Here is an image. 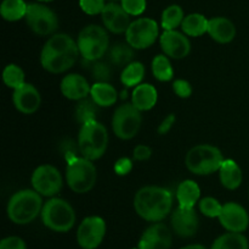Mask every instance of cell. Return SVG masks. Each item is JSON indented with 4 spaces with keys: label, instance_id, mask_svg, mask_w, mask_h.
<instances>
[{
    "label": "cell",
    "instance_id": "cell-27",
    "mask_svg": "<svg viewBox=\"0 0 249 249\" xmlns=\"http://www.w3.org/2000/svg\"><path fill=\"white\" fill-rule=\"evenodd\" d=\"M208 22L209 20H207L202 14H190L185 16L182 21V32L190 37H201L208 32Z\"/></svg>",
    "mask_w": 249,
    "mask_h": 249
},
{
    "label": "cell",
    "instance_id": "cell-46",
    "mask_svg": "<svg viewBox=\"0 0 249 249\" xmlns=\"http://www.w3.org/2000/svg\"><path fill=\"white\" fill-rule=\"evenodd\" d=\"M38 1H43V2H49V1H53V0H38Z\"/></svg>",
    "mask_w": 249,
    "mask_h": 249
},
{
    "label": "cell",
    "instance_id": "cell-38",
    "mask_svg": "<svg viewBox=\"0 0 249 249\" xmlns=\"http://www.w3.org/2000/svg\"><path fill=\"white\" fill-rule=\"evenodd\" d=\"M79 6L85 14L97 15L102 14L106 2L105 0H79Z\"/></svg>",
    "mask_w": 249,
    "mask_h": 249
},
{
    "label": "cell",
    "instance_id": "cell-12",
    "mask_svg": "<svg viewBox=\"0 0 249 249\" xmlns=\"http://www.w3.org/2000/svg\"><path fill=\"white\" fill-rule=\"evenodd\" d=\"M106 234V222L100 216H88L80 222L77 242L83 249H96Z\"/></svg>",
    "mask_w": 249,
    "mask_h": 249
},
{
    "label": "cell",
    "instance_id": "cell-34",
    "mask_svg": "<svg viewBox=\"0 0 249 249\" xmlns=\"http://www.w3.org/2000/svg\"><path fill=\"white\" fill-rule=\"evenodd\" d=\"M97 107L99 105L91 99V98H85V99L79 100L77 107H75V119L79 124H85V122L94 121L96 120Z\"/></svg>",
    "mask_w": 249,
    "mask_h": 249
},
{
    "label": "cell",
    "instance_id": "cell-1",
    "mask_svg": "<svg viewBox=\"0 0 249 249\" xmlns=\"http://www.w3.org/2000/svg\"><path fill=\"white\" fill-rule=\"evenodd\" d=\"M173 200V193L167 188L146 186L136 192L134 209L146 221L160 222L172 211Z\"/></svg>",
    "mask_w": 249,
    "mask_h": 249
},
{
    "label": "cell",
    "instance_id": "cell-17",
    "mask_svg": "<svg viewBox=\"0 0 249 249\" xmlns=\"http://www.w3.org/2000/svg\"><path fill=\"white\" fill-rule=\"evenodd\" d=\"M105 27L112 33H126L130 26V15L123 9V6L117 2H107L101 14Z\"/></svg>",
    "mask_w": 249,
    "mask_h": 249
},
{
    "label": "cell",
    "instance_id": "cell-3",
    "mask_svg": "<svg viewBox=\"0 0 249 249\" xmlns=\"http://www.w3.org/2000/svg\"><path fill=\"white\" fill-rule=\"evenodd\" d=\"M108 133L97 120L85 122L80 126L78 134V149L83 158L94 161L101 158L107 150Z\"/></svg>",
    "mask_w": 249,
    "mask_h": 249
},
{
    "label": "cell",
    "instance_id": "cell-47",
    "mask_svg": "<svg viewBox=\"0 0 249 249\" xmlns=\"http://www.w3.org/2000/svg\"><path fill=\"white\" fill-rule=\"evenodd\" d=\"M109 1H113V2H116V1H118V0H109Z\"/></svg>",
    "mask_w": 249,
    "mask_h": 249
},
{
    "label": "cell",
    "instance_id": "cell-32",
    "mask_svg": "<svg viewBox=\"0 0 249 249\" xmlns=\"http://www.w3.org/2000/svg\"><path fill=\"white\" fill-rule=\"evenodd\" d=\"M151 67H152V73L155 78L160 82H168L174 77V70H173V66L167 55L155 56Z\"/></svg>",
    "mask_w": 249,
    "mask_h": 249
},
{
    "label": "cell",
    "instance_id": "cell-10",
    "mask_svg": "<svg viewBox=\"0 0 249 249\" xmlns=\"http://www.w3.org/2000/svg\"><path fill=\"white\" fill-rule=\"evenodd\" d=\"M126 43L134 49H147L158 37V24L155 20L142 17L133 21L125 33Z\"/></svg>",
    "mask_w": 249,
    "mask_h": 249
},
{
    "label": "cell",
    "instance_id": "cell-21",
    "mask_svg": "<svg viewBox=\"0 0 249 249\" xmlns=\"http://www.w3.org/2000/svg\"><path fill=\"white\" fill-rule=\"evenodd\" d=\"M207 33L218 43L228 44L235 39L236 27L233 22L226 17H213L208 22Z\"/></svg>",
    "mask_w": 249,
    "mask_h": 249
},
{
    "label": "cell",
    "instance_id": "cell-8",
    "mask_svg": "<svg viewBox=\"0 0 249 249\" xmlns=\"http://www.w3.org/2000/svg\"><path fill=\"white\" fill-rule=\"evenodd\" d=\"M142 116L140 110L133 104H122L116 109L112 119V128L114 134L123 141L134 138L140 131Z\"/></svg>",
    "mask_w": 249,
    "mask_h": 249
},
{
    "label": "cell",
    "instance_id": "cell-20",
    "mask_svg": "<svg viewBox=\"0 0 249 249\" xmlns=\"http://www.w3.org/2000/svg\"><path fill=\"white\" fill-rule=\"evenodd\" d=\"M78 55H80L79 50L71 51L66 54H57V55H44L40 54V63L44 70L50 73H62L70 70L77 61Z\"/></svg>",
    "mask_w": 249,
    "mask_h": 249
},
{
    "label": "cell",
    "instance_id": "cell-33",
    "mask_svg": "<svg viewBox=\"0 0 249 249\" xmlns=\"http://www.w3.org/2000/svg\"><path fill=\"white\" fill-rule=\"evenodd\" d=\"M184 10L179 5H170L163 11L162 14V27L164 31H174L178 27L181 26L184 21Z\"/></svg>",
    "mask_w": 249,
    "mask_h": 249
},
{
    "label": "cell",
    "instance_id": "cell-16",
    "mask_svg": "<svg viewBox=\"0 0 249 249\" xmlns=\"http://www.w3.org/2000/svg\"><path fill=\"white\" fill-rule=\"evenodd\" d=\"M160 43L164 55L175 60L185 59L191 51V43L186 34L180 33L177 29L164 31V33L160 36Z\"/></svg>",
    "mask_w": 249,
    "mask_h": 249
},
{
    "label": "cell",
    "instance_id": "cell-43",
    "mask_svg": "<svg viewBox=\"0 0 249 249\" xmlns=\"http://www.w3.org/2000/svg\"><path fill=\"white\" fill-rule=\"evenodd\" d=\"M152 155V149L150 148L148 145H145V144H139L134 148L133 151V156L135 160L138 161H145L148 160Z\"/></svg>",
    "mask_w": 249,
    "mask_h": 249
},
{
    "label": "cell",
    "instance_id": "cell-35",
    "mask_svg": "<svg viewBox=\"0 0 249 249\" xmlns=\"http://www.w3.org/2000/svg\"><path fill=\"white\" fill-rule=\"evenodd\" d=\"M2 80L9 88L17 89L26 83L24 81V72L16 63H10L2 71Z\"/></svg>",
    "mask_w": 249,
    "mask_h": 249
},
{
    "label": "cell",
    "instance_id": "cell-7",
    "mask_svg": "<svg viewBox=\"0 0 249 249\" xmlns=\"http://www.w3.org/2000/svg\"><path fill=\"white\" fill-rule=\"evenodd\" d=\"M108 34L106 29L97 24H89L78 36V48L85 61H97L108 49Z\"/></svg>",
    "mask_w": 249,
    "mask_h": 249
},
{
    "label": "cell",
    "instance_id": "cell-42",
    "mask_svg": "<svg viewBox=\"0 0 249 249\" xmlns=\"http://www.w3.org/2000/svg\"><path fill=\"white\" fill-rule=\"evenodd\" d=\"M0 249H27V246L19 237L10 236L0 242Z\"/></svg>",
    "mask_w": 249,
    "mask_h": 249
},
{
    "label": "cell",
    "instance_id": "cell-15",
    "mask_svg": "<svg viewBox=\"0 0 249 249\" xmlns=\"http://www.w3.org/2000/svg\"><path fill=\"white\" fill-rule=\"evenodd\" d=\"M170 224L175 234L182 238H190L196 234L199 220L195 208H184L178 205L172 214Z\"/></svg>",
    "mask_w": 249,
    "mask_h": 249
},
{
    "label": "cell",
    "instance_id": "cell-19",
    "mask_svg": "<svg viewBox=\"0 0 249 249\" xmlns=\"http://www.w3.org/2000/svg\"><path fill=\"white\" fill-rule=\"evenodd\" d=\"M61 93L63 97L71 100H82L90 95L91 85L89 84L87 78L78 73H71L63 77L61 81Z\"/></svg>",
    "mask_w": 249,
    "mask_h": 249
},
{
    "label": "cell",
    "instance_id": "cell-11",
    "mask_svg": "<svg viewBox=\"0 0 249 249\" xmlns=\"http://www.w3.org/2000/svg\"><path fill=\"white\" fill-rule=\"evenodd\" d=\"M33 189L44 197H55L62 189V176L53 165H40L33 171L31 178Z\"/></svg>",
    "mask_w": 249,
    "mask_h": 249
},
{
    "label": "cell",
    "instance_id": "cell-40",
    "mask_svg": "<svg viewBox=\"0 0 249 249\" xmlns=\"http://www.w3.org/2000/svg\"><path fill=\"white\" fill-rule=\"evenodd\" d=\"M173 90H174L175 94L179 98L186 99V98L191 97L192 85L189 81L179 78V80H175L174 83H173Z\"/></svg>",
    "mask_w": 249,
    "mask_h": 249
},
{
    "label": "cell",
    "instance_id": "cell-26",
    "mask_svg": "<svg viewBox=\"0 0 249 249\" xmlns=\"http://www.w3.org/2000/svg\"><path fill=\"white\" fill-rule=\"evenodd\" d=\"M201 198V188L195 181L185 180L178 186L177 200L180 207L195 208Z\"/></svg>",
    "mask_w": 249,
    "mask_h": 249
},
{
    "label": "cell",
    "instance_id": "cell-5",
    "mask_svg": "<svg viewBox=\"0 0 249 249\" xmlns=\"http://www.w3.org/2000/svg\"><path fill=\"white\" fill-rule=\"evenodd\" d=\"M41 221L49 229L68 232L75 224V211L72 205L62 198H51L41 210Z\"/></svg>",
    "mask_w": 249,
    "mask_h": 249
},
{
    "label": "cell",
    "instance_id": "cell-13",
    "mask_svg": "<svg viewBox=\"0 0 249 249\" xmlns=\"http://www.w3.org/2000/svg\"><path fill=\"white\" fill-rule=\"evenodd\" d=\"M218 219L221 226L229 232L242 233L249 226V215L247 210L235 202H229L224 204Z\"/></svg>",
    "mask_w": 249,
    "mask_h": 249
},
{
    "label": "cell",
    "instance_id": "cell-18",
    "mask_svg": "<svg viewBox=\"0 0 249 249\" xmlns=\"http://www.w3.org/2000/svg\"><path fill=\"white\" fill-rule=\"evenodd\" d=\"M12 102L15 107L24 115H32L40 107L41 97L39 90L31 83H24L14 90Z\"/></svg>",
    "mask_w": 249,
    "mask_h": 249
},
{
    "label": "cell",
    "instance_id": "cell-14",
    "mask_svg": "<svg viewBox=\"0 0 249 249\" xmlns=\"http://www.w3.org/2000/svg\"><path fill=\"white\" fill-rule=\"evenodd\" d=\"M172 231L163 222H153L143 231L139 249H170L172 247Z\"/></svg>",
    "mask_w": 249,
    "mask_h": 249
},
{
    "label": "cell",
    "instance_id": "cell-36",
    "mask_svg": "<svg viewBox=\"0 0 249 249\" xmlns=\"http://www.w3.org/2000/svg\"><path fill=\"white\" fill-rule=\"evenodd\" d=\"M91 62V71L92 78H94L96 82H108L112 77V70L111 66L108 65L105 61H90Z\"/></svg>",
    "mask_w": 249,
    "mask_h": 249
},
{
    "label": "cell",
    "instance_id": "cell-41",
    "mask_svg": "<svg viewBox=\"0 0 249 249\" xmlns=\"http://www.w3.org/2000/svg\"><path fill=\"white\" fill-rule=\"evenodd\" d=\"M114 172L118 176H126L130 173V171L133 170V161L130 160L126 156L123 158H119L118 160L114 163Z\"/></svg>",
    "mask_w": 249,
    "mask_h": 249
},
{
    "label": "cell",
    "instance_id": "cell-44",
    "mask_svg": "<svg viewBox=\"0 0 249 249\" xmlns=\"http://www.w3.org/2000/svg\"><path fill=\"white\" fill-rule=\"evenodd\" d=\"M175 121H177V117H175L174 114H169L167 117H164L157 128L158 134H167L173 128Z\"/></svg>",
    "mask_w": 249,
    "mask_h": 249
},
{
    "label": "cell",
    "instance_id": "cell-9",
    "mask_svg": "<svg viewBox=\"0 0 249 249\" xmlns=\"http://www.w3.org/2000/svg\"><path fill=\"white\" fill-rule=\"evenodd\" d=\"M24 19L29 28L38 36H49L58 28L57 15L50 7L39 2L28 5Z\"/></svg>",
    "mask_w": 249,
    "mask_h": 249
},
{
    "label": "cell",
    "instance_id": "cell-6",
    "mask_svg": "<svg viewBox=\"0 0 249 249\" xmlns=\"http://www.w3.org/2000/svg\"><path fill=\"white\" fill-rule=\"evenodd\" d=\"M66 180L68 187L78 194L88 193L95 187L97 181V170L91 160L85 158H74L67 161Z\"/></svg>",
    "mask_w": 249,
    "mask_h": 249
},
{
    "label": "cell",
    "instance_id": "cell-48",
    "mask_svg": "<svg viewBox=\"0 0 249 249\" xmlns=\"http://www.w3.org/2000/svg\"><path fill=\"white\" fill-rule=\"evenodd\" d=\"M133 249H139V248H133Z\"/></svg>",
    "mask_w": 249,
    "mask_h": 249
},
{
    "label": "cell",
    "instance_id": "cell-37",
    "mask_svg": "<svg viewBox=\"0 0 249 249\" xmlns=\"http://www.w3.org/2000/svg\"><path fill=\"white\" fill-rule=\"evenodd\" d=\"M223 204H220L218 199L213 197H206L199 200V210L203 215L208 217H219Z\"/></svg>",
    "mask_w": 249,
    "mask_h": 249
},
{
    "label": "cell",
    "instance_id": "cell-45",
    "mask_svg": "<svg viewBox=\"0 0 249 249\" xmlns=\"http://www.w3.org/2000/svg\"><path fill=\"white\" fill-rule=\"evenodd\" d=\"M180 249H207V248L204 246H202V244H190V246L182 247V248Z\"/></svg>",
    "mask_w": 249,
    "mask_h": 249
},
{
    "label": "cell",
    "instance_id": "cell-28",
    "mask_svg": "<svg viewBox=\"0 0 249 249\" xmlns=\"http://www.w3.org/2000/svg\"><path fill=\"white\" fill-rule=\"evenodd\" d=\"M212 249H249V243L243 233L228 232L214 241Z\"/></svg>",
    "mask_w": 249,
    "mask_h": 249
},
{
    "label": "cell",
    "instance_id": "cell-25",
    "mask_svg": "<svg viewBox=\"0 0 249 249\" xmlns=\"http://www.w3.org/2000/svg\"><path fill=\"white\" fill-rule=\"evenodd\" d=\"M90 97L100 107H107L116 104L118 92L108 82H95L91 85Z\"/></svg>",
    "mask_w": 249,
    "mask_h": 249
},
{
    "label": "cell",
    "instance_id": "cell-31",
    "mask_svg": "<svg viewBox=\"0 0 249 249\" xmlns=\"http://www.w3.org/2000/svg\"><path fill=\"white\" fill-rule=\"evenodd\" d=\"M133 46L128 43H118L114 44L109 50V60L113 65L119 67H125L129 63L133 62L134 50Z\"/></svg>",
    "mask_w": 249,
    "mask_h": 249
},
{
    "label": "cell",
    "instance_id": "cell-24",
    "mask_svg": "<svg viewBox=\"0 0 249 249\" xmlns=\"http://www.w3.org/2000/svg\"><path fill=\"white\" fill-rule=\"evenodd\" d=\"M221 185L228 189H237L243 181V172L238 164L232 159H224L223 164L219 170Z\"/></svg>",
    "mask_w": 249,
    "mask_h": 249
},
{
    "label": "cell",
    "instance_id": "cell-4",
    "mask_svg": "<svg viewBox=\"0 0 249 249\" xmlns=\"http://www.w3.org/2000/svg\"><path fill=\"white\" fill-rule=\"evenodd\" d=\"M224 158L220 149L211 144H198L187 151L185 165L195 175H211L220 170Z\"/></svg>",
    "mask_w": 249,
    "mask_h": 249
},
{
    "label": "cell",
    "instance_id": "cell-30",
    "mask_svg": "<svg viewBox=\"0 0 249 249\" xmlns=\"http://www.w3.org/2000/svg\"><path fill=\"white\" fill-rule=\"evenodd\" d=\"M145 77V66L140 61H133L123 68L121 73V82L125 87H136L141 84Z\"/></svg>",
    "mask_w": 249,
    "mask_h": 249
},
{
    "label": "cell",
    "instance_id": "cell-29",
    "mask_svg": "<svg viewBox=\"0 0 249 249\" xmlns=\"http://www.w3.org/2000/svg\"><path fill=\"white\" fill-rule=\"evenodd\" d=\"M27 7L28 5L23 0H4L0 6V14L6 21L15 22L26 17Z\"/></svg>",
    "mask_w": 249,
    "mask_h": 249
},
{
    "label": "cell",
    "instance_id": "cell-22",
    "mask_svg": "<svg viewBox=\"0 0 249 249\" xmlns=\"http://www.w3.org/2000/svg\"><path fill=\"white\" fill-rule=\"evenodd\" d=\"M157 89L150 83H141L136 85L131 94V104L140 111H148L157 104Z\"/></svg>",
    "mask_w": 249,
    "mask_h": 249
},
{
    "label": "cell",
    "instance_id": "cell-2",
    "mask_svg": "<svg viewBox=\"0 0 249 249\" xmlns=\"http://www.w3.org/2000/svg\"><path fill=\"white\" fill-rule=\"evenodd\" d=\"M41 195L34 189H22L15 193L7 203L9 219L16 225H27L34 221L43 210Z\"/></svg>",
    "mask_w": 249,
    "mask_h": 249
},
{
    "label": "cell",
    "instance_id": "cell-23",
    "mask_svg": "<svg viewBox=\"0 0 249 249\" xmlns=\"http://www.w3.org/2000/svg\"><path fill=\"white\" fill-rule=\"evenodd\" d=\"M75 50H79V48H78V44L73 41L72 37L66 33H57L48 39V42L44 44L40 54L57 55V54H66Z\"/></svg>",
    "mask_w": 249,
    "mask_h": 249
},
{
    "label": "cell",
    "instance_id": "cell-39",
    "mask_svg": "<svg viewBox=\"0 0 249 249\" xmlns=\"http://www.w3.org/2000/svg\"><path fill=\"white\" fill-rule=\"evenodd\" d=\"M121 5L130 16H139L146 10V0H121Z\"/></svg>",
    "mask_w": 249,
    "mask_h": 249
}]
</instances>
